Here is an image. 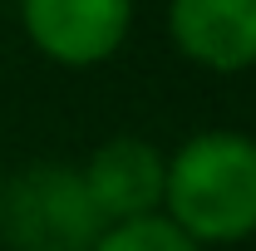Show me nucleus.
Instances as JSON below:
<instances>
[{
    "label": "nucleus",
    "instance_id": "f257e3e1",
    "mask_svg": "<svg viewBox=\"0 0 256 251\" xmlns=\"http://www.w3.org/2000/svg\"><path fill=\"white\" fill-rule=\"evenodd\" d=\"M162 217L202 251L256 236V138L236 128L192 133L168 158Z\"/></svg>",
    "mask_w": 256,
    "mask_h": 251
},
{
    "label": "nucleus",
    "instance_id": "f03ea898",
    "mask_svg": "<svg viewBox=\"0 0 256 251\" xmlns=\"http://www.w3.org/2000/svg\"><path fill=\"white\" fill-rule=\"evenodd\" d=\"M0 236L15 251H94L104 217L94 212L79 168L34 162L5 182Z\"/></svg>",
    "mask_w": 256,
    "mask_h": 251
},
{
    "label": "nucleus",
    "instance_id": "7ed1b4c3",
    "mask_svg": "<svg viewBox=\"0 0 256 251\" xmlns=\"http://www.w3.org/2000/svg\"><path fill=\"white\" fill-rule=\"evenodd\" d=\"M20 25L44 60L94 69L124 50L133 0H20Z\"/></svg>",
    "mask_w": 256,
    "mask_h": 251
},
{
    "label": "nucleus",
    "instance_id": "20e7f679",
    "mask_svg": "<svg viewBox=\"0 0 256 251\" xmlns=\"http://www.w3.org/2000/svg\"><path fill=\"white\" fill-rule=\"evenodd\" d=\"M84 192L94 202V212L104 217V226H118V222H138L162 212V178H168V158L148 143V138H133L118 133L108 143H98L89 162L79 168Z\"/></svg>",
    "mask_w": 256,
    "mask_h": 251
},
{
    "label": "nucleus",
    "instance_id": "39448f33",
    "mask_svg": "<svg viewBox=\"0 0 256 251\" xmlns=\"http://www.w3.org/2000/svg\"><path fill=\"white\" fill-rule=\"evenodd\" d=\"M168 34L212 74L256 69V0H168Z\"/></svg>",
    "mask_w": 256,
    "mask_h": 251
},
{
    "label": "nucleus",
    "instance_id": "423d86ee",
    "mask_svg": "<svg viewBox=\"0 0 256 251\" xmlns=\"http://www.w3.org/2000/svg\"><path fill=\"white\" fill-rule=\"evenodd\" d=\"M94 251H202L182 226L153 212V217H138V222H118V226H104Z\"/></svg>",
    "mask_w": 256,
    "mask_h": 251
},
{
    "label": "nucleus",
    "instance_id": "0eeeda50",
    "mask_svg": "<svg viewBox=\"0 0 256 251\" xmlns=\"http://www.w3.org/2000/svg\"><path fill=\"white\" fill-rule=\"evenodd\" d=\"M0 202H5V178H0Z\"/></svg>",
    "mask_w": 256,
    "mask_h": 251
}]
</instances>
